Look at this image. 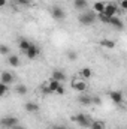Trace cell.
<instances>
[{
	"mask_svg": "<svg viewBox=\"0 0 127 129\" xmlns=\"http://www.w3.org/2000/svg\"><path fill=\"white\" fill-rule=\"evenodd\" d=\"M78 102H79L81 105H90V104L93 102V98L87 96V95H81V96L78 98Z\"/></svg>",
	"mask_w": 127,
	"mask_h": 129,
	"instance_id": "cell-20",
	"label": "cell"
},
{
	"mask_svg": "<svg viewBox=\"0 0 127 129\" xmlns=\"http://www.w3.org/2000/svg\"><path fill=\"white\" fill-rule=\"evenodd\" d=\"M52 129H67V128L66 126H54Z\"/></svg>",
	"mask_w": 127,
	"mask_h": 129,
	"instance_id": "cell-32",
	"label": "cell"
},
{
	"mask_svg": "<svg viewBox=\"0 0 127 129\" xmlns=\"http://www.w3.org/2000/svg\"><path fill=\"white\" fill-rule=\"evenodd\" d=\"M12 129H26L24 126H20V125H17V126H14Z\"/></svg>",
	"mask_w": 127,
	"mask_h": 129,
	"instance_id": "cell-31",
	"label": "cell"
},
{
	"mask_svg": "<svg viewBox=\"0 0 127 129\" xmlns=\"http://www.w3.org/2000/svg\"><path fill=\"white\" fill-rule=\"evenodd\" d=\"M0 53H2L3 56H8V54H9V48H8L6 45H0Z\"/></svg>",
	"mask_w": 127,
	"mask_h": 129,
	"instance_id": "cell-25",
	"label": "cell"
},
{
	"mask_svg": "<svg viewBox=\"0 0 127 129\" xmlns=\"http://www.w3.org/2000/svg\"><path fill=\"white\" fill-rule=\"evenodd\" d=\"M117 12H118V8H117V5L115 3H106V8H105V15H108V17H115L117 15Z\"/></svg>",
	"mask_w": 127,
	"mask_h": 129,
	"instance_id": "cell-8",
	"label": "cell"
},
{
	"mask_svg": "<svg viewBox=\"0 0 127 129\" xmlns=\"http://www.w3.org/2000/svg\"><path fill=\"white\" fill-rule=\"evenodd\" d=\"M18 47H20V50L23 51V53H26L30 47H32V42L29 41V39H20V42H18Z\"/></svg>",
	"mask_w": 127,
	"mask_h": 129,
	"instance_id": "cell-16",
	"label": "cell"
},
{
	"mask_svg": "<svg viewBox=\"0 0 127 129\" xmlns=\"http://www.w3.org/2000/svg\"><path fill=\"white\" fill-rule=\"evenodd\" d=\"M9 90V84H5V83H0V96H5Z\"/></svg>",
	"mask_w": 127,
	"mask_h": 129,
	"instance_id": "cell-24",
	"label": "cell"
},
{
	"mask_svg": "<svg viewBox=\"0 0 127 129\" xmlns=\"http://www.w3.org/2000/svg\"><path fill=\"white\" fill-rule=\"evenodd\" d=\"M120 8L127 11V0H120Z\"/></svg>",
	"mask_w": 127,
	"mask_h": 129,
	"instance_id": "cell-27",
	"label": "cell"
},
{
	"mask_svg": "<svg viewBox=\"0 0 127 129\" xmlns=\"http://www.w3.org/2000/svg\"><path fill=\"white\" fill-rule=\"evenodd\" d=\"M20 5H29V0H17Z\"/></svg>",
	"mask_w": 127,
	"mask_h": 129,
	"instance_id": "cell-29",
	"label": "cell"
},
{
	"mask_svg": "<svg viewBox=\"0 0 127 129\" xmlns=\"http://www.w3.org/2000/svg\"><path fill=\"white\" fill-rule=\"evenodd\" d=\"M91 75H93V72L90 68H82L78 72V78H82V80H88V78H91Z\"/></svg>",
	"mask_w": 127,
	"mask_h": 129,
	"instance_id": "cell-12",
	"label": "cell"
},
{
	"mask_svg": "<svg viewBox=\"0 0 127 129\" xmlns=\"http://www.w3.org/2000/svg\"><path fill=\"white\" fill-rule=\"evenodd\" d=\"M97 18V14L94 11H82L78 17V21L82 24V26H91Z\"/></svg>",
	"mask_w": 127,
	"mask_h": 129,
	"instance_id": "cell-1",
	"label": "cell"
},
{
	"mask_svg": "<svg viewBox=\"0 0 127 129\" xmlns=\"http://www.w3.org/2000/svg\"><path fill=\"white\" fill-rule=\"evenodd\" d=\"M105 8H106V3L105 2H96L94 5H93V11H94L97 15L99 14H103L105 12Z\"/></svg>",
	"mask_w": 127,
	"mask_h": 129,
	"instance_id": "cell-15",
	"label": "cell"
},
{
	"mask_svg": "<svg viewBox=\"0 0 127 129\" xmlns=\"http://www.w3.org/2000/svg\"><path fill=\"white\" fill-rule=\"evenodd\" d=\"M51 78H52V80H57V81H60V83H63L64 80H66V74H64L63 71H54V72L51 74Z\"/></svg>",
	"mask_w": 127,
	"mask_h": 129,
	"instance_id": "cell-17",
	"label": "cell"
},
{
	"mask_svg": "<svg viewBox=\"0 0 127 129\" xmlns=\"http://www.w3.org/2000/svg\"><path fill=\"white\" fill-rule=\"evenodd\" d=\"M24 110H26L27 113L33 114V113H37V111H39V105L34 104V102H26V104H24Z\"/></svg>",
	"mask_w": 127,
	"mask_h": 129,
	"instance_id": "cell-13",
	"label": "cell"
},
{
	"mask_svg": "<svg viewBox=\"0 0 127 129\" xmlns=\"http://www.w3.org/2000/svg\"><path fill=\"white\" fill-rule=\"evenodd\" d=\"M14 80H15V75H14V74L6 72V71L2 72V83H5V84H12Z\"/></svg>",
	"mask_w": 127,
	"mask_h": 129,
	"instance_id": "cell-11",
	"label": "cell"
},
{
	"mask_svg": "<svg viewBox=\"0 0 127 129\" xmlns=\"http://www.w3.org/2000/svg\"><path fill=\"white\" fill-rule=\"evenodd\" d=\"M76 57H78V56H76V53H75V51L67 53V59H69V60H76Z\"/></svg>",
	"mask_w": 127,
	"mask_h": 129,
	"instance_id": "cell-26",
	"label": "cell"
},
{
	"mask_svg": "<svg viewBox=\"0 0 127 129\" xmlns=\"http://www.w3.org/2000/svg\"><path fill=\"white\" fill-rule=\"evenodd\" d=\"M63 93H64V87L61 86V87H60V89H58V90L55 92V95H63Z\"/></svg>",
	"mask_w": 127,
	"mask_h": 129,
	"instance_id": "cell-28",
	"label": "cell"
},
{
	"mask_svg": "<svg viewBox=\"0 0 127 129\" xmlns=\"http://www.w3.org/2000/svg\"><path fill=\"white\" fill-rule=\"evenodd\" d=\"M99 45L103 47V48L112 50V48H115V41H112V39H102V41H99Z\"/></svg>",
	"mask_w": 127,
	"mask_h": 129,
	"instance_id": "cell-14",
	"label": "cell"
},
{
	"mask_svg": "<svg viewBox=\"0 0 127 129\" xmlns=\"http://www.w3.org/2000/svg\"><path fill=\"white\" fill-rule=\"evenodd\" d=\"M97 20L102 21V23H105V24H109V23H111V17H108V15H105V14H99V15H97Z\"/></svg>",
	"mask_w": 127,
	"mask_h": 129,
	"instance_id": "cell-23",
	"label": "cell"
},
{
	"mask_svg": "<svg viewBox=\"0 0 127 129\" xmlns=\"http://www.w3.org/2000/svg\"><path fill=\"white\" fill-rule=\"evenodd\" d=\"M87 5H88V0H73V6L78 11H85Z\"/></svg>",
	"mask_w": 127,
	"mask_h": 129,
	"instance_id": "cell-18",
	"label": "cell"
},
{
	"mask_svg": "<svg viewBox=\"0 0 127 129\" xmlns=\"http://www.w3.org/2000/svg\"><path fill=\"white\" fill-rule=\"evenodd\" d=\"M61 86H63V84H61L60 81L49 78L46 83H43V84H42V92H43V93H55Z\"/></svg>",
	"mask_w": 127,
	"mask_h": 129,
	"instance_id": "cell-3",
	"label": "cell"
},
{
	"mask_svg": "<svg viewBox=\"0 0 127 129\" xmlns=\"http://www.w3.org/2000/svg\"><path fill=\"white\" fill-rule=\"evenodd\" d=\"M109 26H112V27H115L117 30H123L124 29V23L118 18V17H112L111 18V23H109Z\"/></svg>",
	"mask_w": 127,
	"mask_h": 129,
	"instance_id": "cell-10",
	"label": "cell"
},
{
	"mask_svg": "<svg viewBox=\"0 0 127 129\" xmlns=\"http://www.w3.org/2000/svg\"><path fill=\"white\" fill-rule=\"evenodd\" d=\"M93 102H96V104H100L102 101H100V98H99V96H96V98H93Z\"/></svg>",
	"mask_w": 127,
	"mask_h": 129,
	"instance_id": "cell-30",
	"label": "cell"
},
{
	"mask_svg": "<svg viewBox=\"0 0 127 129\" xmlns=\"http://www.w3.org/2000/svg\"><path fill=\"white\" fill-rule=\"evenodd\" d=\"M8 62H9L11 66L18 68V66H20V57H18V56H15V54H11V56H9V59H8Z\"/></svg>",
	"mask_w": 127,
	"mask_h": 129,
	"instance_id": "cell-19",
	"label": "cell"
},
{
	"mask_svg": "<svg viewBox=\"0 0 127 129\" xmlns=\"http://www.w3.org/2000/svg\"><path fill=\"white\" fill-rule=\"evenodd\" d=\"M51 15L55 20H64L66 18V12H64L63 8H60V6H52L51 8Z\"/></svg>",
	"mask_w": 127,
	"mask_h": 129,
	"instance_id": "cell-6",
	"label": "cell"
},
{
	"mask_svg": "<svg viewBox=\"0 0 127 129\" xmlns=\"http://www.w3.org/2000/svg\"><path fill=\"white\" fill-rule=\"evenodd\" d=\"M14 90H15L18 95H26V93H27V87H26L24 84H17Z\"/></svg>",
	"mask_w": 127,
	"mask_h": 129,
	"instance_id": "cell-21",
	"label": "cell"
},
{
	"mask_svg": "<svg viewBox=\"0 0 127 129\" xmlns=\"http://www.w3.org/2000/svg\"><path fill=\"white\" fill-rule=\"evenodd\" d=\"M6 5V0H0V6H5Z\"/></svg>",
	"mask_w": 127,
	"mask_h": 129,
	"instance_id": "cell-33",
	"label": "cell"
},
{
	"mask_svg": "<svg viewBox=\"0 0 127 129\" xmlns=\"http://www.w3.org/2000/svg\"><path fill=\"white\" fill-rule=\"evenodd\" d=\"M90 129H105V122H102V120H93Z\"/></svg>",
	"mask_w": 127,
	"mask_h": 129,
	"instance_id": "cell-22",
	"label": "cell"
},
{
	"mask_svg": "<svg viewBox=\"0 0 127 129\" xmlns=\"http://www.w3.org/2000/svg\"><path fill=\"white\" fill-rule=\"evenodd\" d=\"M70 86H72V89L76 90V92H85V90L88 89L85 80H82V78H75V80H72Z\"/></svg>",
	"mask_w": 127,
	"mask_h": 129,
	"instance_id": "cell-4",
	"label": "cell"
},
{
	"mask_svg": "<svg viewBox=\"0 0 127 129\" xmlns=\"http://www.w3.org/2000/svg\"><path fill=\"white\" fill-rule=\"evenodd\" d=\"M70 120L75 122L76 125H79L81 128H88V129L91 128V123H93V120L90 119V116H87V114H84V113H79V114H76V116H72Z\"/></svg>",
	"mask_w": 127,
	"mask_h": 129,
	"instance_id": "cell-2",
	"label": "cell"
},
{
	"mask_svg": "<svg viewBox=\"0 0 127 129\" xmlns=\"http://www.w3.org/2000/svg\"><path fill=\"white\" fill-rule=\"evenodd\" d=\"M39 53H40V50H39V47H36L34 44H32V47L24 53V56L27 57V59H30V60H34L37 56H39Z\"/></svg>",
	"mask_w": 127,
	"mask_h": 129,
	"instance_id": "cell-7",
	"label": "cell"
},
{
	"mask_svg": "<svg viewBox=\"0 0 127 129\" xmlns=\"http://www.w3.org/2000/svg\"><path fill=\"white\" fill-rule=\"evenodd\" d=\"M0 125H2L3 128H6V129H12L14 126L18 125V119H17V117H12V116L3 117V119L0 120Z\"/></svg>",
	"mask_w": 127,
	"mask_h": 129,
	"instance_id": "cell-5",
	"label": "cell"
},
{
	"mask_svg": "<svg viewBox=\"0 0 127 129\" xmlns=\"http://www.w3.org/2000/svg\"><path fill=\"white\" fill-rule=\"evenodd\" d=\"M109 98H111V101L114 102V104H121L123 102V93L120 92V90H112V92H109Z\"/></svg>",
	"mask_w": 127,
	"mask_h": 129,
	"instance_id": "cell-9",
	"label": "cell"
}]
</instances>
